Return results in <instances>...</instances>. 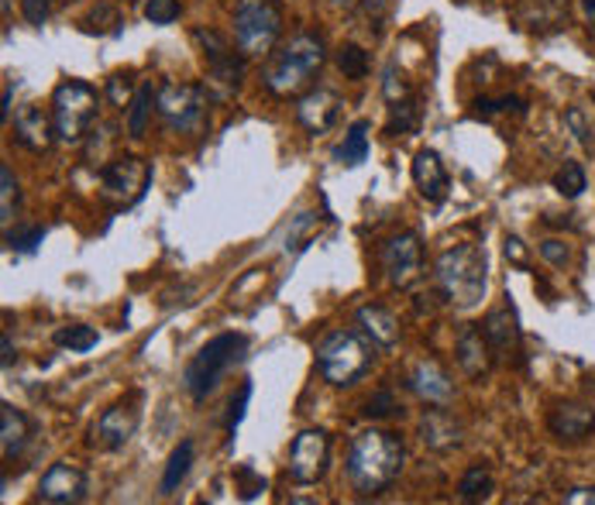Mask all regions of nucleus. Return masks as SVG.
Listing matches in <instances>:
<instances>
[{
	"label": "nucleus",
	"instance_id": "6e6d98bb",
	"mask_svg": "<svg viewBox=\"0 0 595 505\" xmlns=\"http://www.w3.org/2000/svg\"><path fill=\"white\" fill-rule=\"evenodd\" d=\"M592 406H595V399H592Z\"/></svg>",
	"mask_w": 595,
	"mask_h": 505
},
{
	"label": "nucleus",
	"instance_id": "6e6552de",
	"mask_svg": "<svg viewBox=\"0 0 595 505\" xmlns=\"http://www.w3.org/2000/svg\"><path fill=\"white\" fill-rule=\"evenodd\" d=\"M194 42L200 45V56L207 66V83H203L207 93L213 96V101H228V96H234L237 86H242L245 52L213 28H197Z\"/></svg>",
	"mask_w": 595,
	"mask_h": 505
},
{
	"label": "nucleus",
	"instance_id": "f8f14e48",
	"mask_svg": "<svg viewBox=\"0 0 595 505\" xmlns=\"http://www.w3.org/2000/svg\"><path fill=\"white\" fill-rule=\"evenodd\" d=\"M330 465V437L324 430H303L290 444V481L296 485H317V481L327 474Z\"/></svg>",
	"mask_w": 595,
	"mask_h": 505
},
{
	"label": "nucleus",
	"instance_id": "5701e85b",
	"mask_svg": "<svg viewBox=\"0 0 595 505\" xmlns=\"http://www.w3.org/2000/svg\"><path fill=\"white\" fill-rule=\"evenodd\" d=\"M32 437H35L32 420L21 413V409H14L11 402L0 406V450H4V461L8 465L18 461V457L28 450Z\"/></svg>",
	"mask_w": 595,
	"mask_h": 505
},
{
	"label": "nucleus",
	"instance_id": "f704fd0d",
	"mask_svg": "<svg viewBox=\"0 0 595 505\" xmlns=\"http://www.w3.org/2000/svg\"><path fill=\"white\" fill-rule=\"evenodd\" d=\"M114 141H117V134H114V125H101L97 131H90V144H86V162L97 168H101L110 162V152H114Z\"/></svg>",
	"mask_w": 595,
	"mask_h": 505
},
{
	"label": "nucleus",
	"instance_id": "aec40b11",
	"mask_svg": "<svg viewBox=\"0 0 595 505\" xmlns=\"http://www.w3.org/2000/svg\"><path fill=\"white\" fill-rule=\"evenodd\" d=\"M547 430L564 444H582L585 437H592V430H595V406L561 402L551 409V416H547Z\"/></svg>",
	"mask_w": 595,
	"mask_h": 505
},
{
	"label": "nucleus",
	"instance_id": "20e7f679",
	"mask_svg": "<svg viewBox=\"0 0 595 505\" xmlns=\"http://www.w3.org/2000/svg\"><path fill=\"white\" fill-rule=\"evenodd\" d=\"M434 282L438 293L458 309L475 306L486 296L489 282V258L479 245H455L447 248L434 265Z\"/></svg>",
	"mask_w": 595,
	"mask_h": 505
},
{
	"label": "nucleus",
	"instance_id": "473e14b6",
	"mask_svg": "<svg viewBox=\"0 0 595 505\" xmlns=\"http://www.w3.org/2000/svg\"><path fill=\"white\" fill-rule=\"evenodd\" d=\"M335 62H338V69L345 72L348 80H365L369 77V52H365L362 45H354V42L338 48Z\"/></svg>",
	"mask_w": 595,
	"mask_h": 505
},
{
	"label": "nucleus",
	"instance_id": "2eb2a0df",
	"mask_svg": "<svg viewBox=\"0 0 595 505\" xmlns=\"http://www.w3.org/2000/svg\"><path fill=\"white\" fill-rule=\"evenodd\" d=\"M407 389L427 406H447L451 399H455V381H451L447 368L434 357L413 361L410 372H407Z\"/></svg>",
	"mask_w": 595,
	"mask_h": 505
},
{
	"label": "nucleus",
	"instance_id": "5fc2aeb1",
	"mask_svg": "<svg viewBox=\"0 0 595 505\" xmlns=\"http://www.w3.org/2000/svg\"><path fill=\"white\" fill-rule=\"evenodd\" d=\"M338 4H351V0H338Z\"/></svg>",
	"mask_w": 595,
	"mask_h": 505
},
{
	"label": "nucleus",
	"instance_id": "ddd939ff",
	"mask_svg": "<svg viewBox=\"0 0 595 505\" xmlns=\"http://www.w3.org/2000/svg\"><path fill=\"white\" fill-rule=\"evenodd\" d=\"M141 423V409H138V399H125V402H114L107 406L101 420L93 423V447H101V450H121L131 437H135V430Z\"/></svg>",
	"mask_w": 595,
	"mask_h": 505
},
{
	"label": "nucleus",
	"instance_id": "dca6fc26",
	"mask_svg": "<svg viewBox=\"0 0 595 505\" xmlns=\"http://www.w3.org/2000/svg\"><path fill=\"white\" fill-rule=\"evenodd\" d=\"M513 21L516 28L530 35H555L568 24L564 0H513Z\"/></svg>",
	"mask_w": 595,
	"mask_h": 505
},
{
	"label": "nucleus",
	"instance_id": "f03ea898",
	"mask_svg": "<svg viewBox=\"0 0 595 505\" xmlns=\"http://www.w3.org/2000/svg\"><path fill=\"white\" fill-rule=\"evenodd\" d=\"M324 38L317 32H296L269 56L266 72H261V86L272 96H296L314 83V77L324 69Z\"/></svg>",
	"mask_w": 595,
	"mask_h": 505
},
{
	"label": "nucleus",
	"instance_id": "a19ab883",
	"mask_svg": "<svg viewBox=\"0 0 595 505\" xmlns=\"http://www.w3.org/2000/svg\"><path fill=\"white\" fill-rule=\"evenodd\" d=\"M383 93H386V101H389V104H393V101H402V96H410V86H407V80H402V72H399L396 59L383 69Z\"/></svg>",
	"mask_w": 595,
	"mask_h": 505
},
{
	"label": "nucleus",
	"instance_id": "a211bd4d",
	"mask_svg": "<svg viewBox=\"0 0 595 505\" xmlns=\"http://www.w3.org/2000/svg\"><path fill=\"white\" fill-rule=\"evenodd\" d=\"M482 333H486V341L499 357H513L520 354V344H523V330H520V317H516V309L510 303L503 306H495L486 313V320H482Z\"/></svg>",
	"mask_w": 595,
	"mask_h": 505
},
{
	"label": "nucleus",
	"instance_id": "6ab92c4d",
	"mask_svg": "<svg viewBox=\"0 0 595 505\" xmlns=\"http://www.w3.org/2000/svg\"><path fill=\"white\" fill-rule=\"evenodd\" d=\"M455 357L468 378H486L492 372V348L482 333V324H465L455 337Z\"/></svg>",
	"mask_w": 595,
	"mask_h": 505
},
{
	"label": "nucleus",
	"instance_id": "9d476101",
	"mask_svg": "<svg viewBox=\"0 0 595 505\" xmlns=\"http://www.w3.org/2000/svg\"><path fill=\"white\" fill-rule=\"evenodd\" d=\"M101 200L110 203L114 210L135 207L152 183V165L138 155H114L101 168Z\"/></svg>",
	"mask_w": 595,
	"mask_h": 505
},
{
	"label": "nucleus",
	"instance_id": "2f4dec72",
	"mask_svg": "<svg viewBox=\"0 0 595 505\" xmlns=\"http://www.w3.org/2000/svg\"><path fill=\"white\" fill-rule=\"evenodd\" d=\"M121 11H117V4H97L86 17H83V28L90 35H117L121 32Z\"/></svg>",
	"mask_w": 595,
	"mask_h": 505
},
{
	"label": "nucleus",
	"instance_id": "412c9836",
	"mask_svg": "<svg viewBox=\"0 0 595 505\" xmlns=\"http://www.w3.org/2000/svg\"><path fill=\"white\" fill-rule=\"evenodd\" d=\"M14 138L18 144H25L28 152H49L52 141H59L52 114H45L38 104H25L14 114Z\"/></svg>",
	"mask_w": 595,
	"mask_h": 505
},
{
	"label": "nucleus",
	"instance_id": "f257e3e1",
	"mask_svg": "<svg viewBox=\"0 0 595 505\" xmlns=\"http://www.w3.org/2000/svg\"><path fill=\"white\" fill-rule=\"evenodd\" d=\"M407 461V447L402 437L393 430H365L351 441L348 457H345V474L348 485L362 498L383 495L402 471Z\"/></svg>",
	"mask_w": 595,
	"mask_h": 505
},
{
	"label": "nucleus",
	"instance_id": "a18cd8bd",
	"mask_svg": "<svg viewBox=\"0 0 595 505\" xmlns=\"http://www.w3.org/2000/svg\"><path fill=\"white\" fill-rule=\"evenodd\" d=\"M564 125L575 131V138L582 141V144H592V125L585 120V114H582V107H571L568 114H564Z\"/></svg>",
	"mask_w": 595,
	"mask_h": 505
},
{
	"label": "nucleus",
	"instance_id": "3c124183",
	"mask_svg": "<svg viewBox=\"0 0 595 505\" xmlns=\"http://www.w3.org/2000/svg\"><path fill=\"white\" fill-rule=\"evenodd\" d=\"M0 351H4V357H0V365H4V372L14 365V361H18V354H14V348H11V333H4V337H0Z\"/></svg>",
	"mask_w": 595,
	"mask_h": 505
},
{
	"label": "nucleus",
	"instance_id": "09e8293b",
	"mask_svg": "<svg viewBox=\"0 0 595 505\" xmlns=\"http://www.w3.org/2000/svg\"><path fill=\"white\" fill-rule=\"evenodd\" d=\"M568 505H595V485H579V489H568L564 492Z\"/></svg>",
	"mask_w": 595,
	"mask_h": 505
},
{
	"label": "nucleus",
	"instance_id": "e433bc0d",
	"mask_svg": "<svg viewBox=\"0 0 595 505\" xmlns=\"http://www.w3.org/2000/svg\"><path fill=\"white\" fill-rule=\"evenodd\" d=\"M45 240V227H38V224H32V227H8L4 231V245L11 248V251H18V255H32V251H38V245Z\"/></svg>",
	"mask_w": 595,
	"mask_h": 505
},
{
	"label": "nucleus",
	"instance_id": "cd10ccee",
	"mask_svg": "<svg viewBox=\"0 0 595 505\" xmlns=\"http://www.w3.org/2000/svg\"><path fill=\"white\" fill-rule=\"evenodd\" d=\"M194 461H197V447H194V441H183V444L170 454V465H165V474H162V495H173V492L183 485V478L189 474Z\"/></svg>",
	"mask_w": 595,
	"mask_h": 505
},
{
	"label": "nucleus",
	"instance_id": "bb28decb",
	"mask_svg": "<svg viewBox=\"0 0 595 505\" xmlns=\"http://www.w3.org/2000/svg\"><path fill=\"white\" fill-rule=\"evenodd\" d=\"M369 131H372V125L362 117V120H354V125L345 131V141L335 149V158L341 162V165H348V168H354V165H362L365 158H369Z\"/></svg>",
	"mask_w": 595,
	"mask_h": 505
},
{
	"label": "nucleus",
	"instance_id": "de8ad7c7",
	"mask_svg": "<svg viewBox=\"0 0 595 505\" xmlns=\"http://www.w3.org/2000/svg\"><path fill=\"white\" fill-rule=\"evenodd\" d=\"M540 255H544L547 261H551V265H558V269H561V265H568V258H571V251H568L564 240H544V245H540Z\"/></svg>",
	"mask_w": 595,
	"mask_h": 505
},
{
	"label": "nucleus",
	"instance_id": "0eeeda50",
	"mask_svg": "<svg viewBox=\"0 0 595 505\" xmlns=\"http://www.w3.org/2000/svg\"><path fill=\"white\" fill-rule=\"evenodd\" d=\"M101 114V93L83 80H66L52 93V120L56 138L66 144H80L90 131L93 120Z\"/></svg>",
	"mask_w": 595,
	"mask_h": 505
},
{
	"label": "nucleus",
	"instance_id": "7c9ffc66",
	"mask_svg": "<svg viewBox=\"0 0 595 505\" xmlns=\"http://www.w3.org/2000/svg\"><path fill=\"white\" fill-rule=\"evenodd\" d=\"M18 207H21V189H18V179L11 173V165L4 162V165H0V224H4V231L11 227V221L18 216Z\"/></svg>",
	"mask_w": 595,
	"mask_h": 505
},
{
	"label": "nucleus",
	"instance_id": "603ef678",
	"mask_svg": "<svg viewBox=\"0 0 595 505\" xmlns=\"http://www.w3.org/2000/svg\"><path fill=\"white\" fill-rule=\"evenodd\" d=\"M575 8H579V14L588 28H595V0H575Z\"/></svg>",
	"mask_w": 595,
	"mask_h": 505
},
{
	"label": "nucleus",
	"instance_id": "c85d7f7f",
	"mask_svg": "<svg viewBox=\"0 0 595 505\" xmlns=\"http://www.w3.org/2000/svg\"><path fill=\"white\" fill-rule=\"evenodd\" d=\"M417 128H420V104L413 101V96L393 101L389 104V125H386V131L393 138H399V134H413Z\"/></svg>",
	"mask_w": 595,
	"mask_h": 505
},
{
	"label": "nucleus",
	"instance_id": "1a4fd4ad",
	"mask_svg": "<svg viewBox=\"0 0 595 505\" xmlns=\"http://www.w3.org/2000/svg\"><path fill=\"white\" fill-rule=\"evenodd\" d=\"M207 86L197 83H165L159 90V117L173 134L197 138L207 125Z\"/></svg>",
	"mask_w": 595,
	"mask_h": 505
},
{
	"label": "nucleus",
	"instance_id": "39448f33",
	"mask_svg": "<svg viewBox=\"0 0 595 505\" xmlns=\"http://www.w3.org/2000/svg\"><path fill=\"white\" fill-rule=\"evenodd\" d=\"M245 354H248L245 333H218L213 341H207L183 372V389L189 392V399L203 402L234 365H242Z\"/></svg>",
	"mask_w": 595,
	"mask_h": 505
},
{
	"label": "nucleus",
	"instance_id": "72a5a7b5",
	"mask_svg": "<svg viewBox=\"0 0 595 505\" xmlns=\"http://www.w3.org/2000/svg\"><path fill=\"white\" fill-rule=\"evenodd\" d=\"M523 110H527V104L520 101V96L513 93H503V96H479L475 101V114L479 117H520Z\"/></svg>",
	"mask_w": 595,
	"mask_h": 505
},
{
	"label": "nucleus",
	"instance_id": "4be33fe9",
	"mask_svg": "<svg viewBox=\"0 0 595 505\" xmlns=\"http://www.w3.org/2000/svg\"><path fill=\"white\" fill-rule=\"evenodd\" d=\"M420 441L438 454H447V450L462 447L465 430L444 406H434V409H427L423 420H420Z\"/></svg>",
	"mask_w": 595,
	"mask_h": 505
},
{
	"label": "nucleus",
	"instance_id": "ea45409f",
	"mask_svg": "<svg viewBox=\"0 0 595 505\" xmlns=\"http://www.w3.org/2000/svg\"><path fill=\"white\" fill-rule=\"evenodd\" d=\"M248 402H252V381H242V389H237V392L231 396V402H228V416H224L228 433H234V430H237V423L245 420Z\"/></svg>",
	"mask_w": 595,
	"mask_h": 505
},
{
	"label": "nucleus",
	"instance_id": "4c0bfd02",
	"mask_svg": "<svg viewBox=\"0 0 595 505\" xmlns=\"http://www.w3.org/2000/svg\"><path fill=\"white\" fill-rule=\"evenodd\" d=\"M56 344L83 354V351H90V348H97V330H93V327H83V324L62 327V330H56Z\"/></svg>",
	"mask_w": 595,
	"mask_h": 505
},
{
	"label": "nucleus",
	"instance_id": "49530a36",
	"mask_svg": "<svg viewBox=\"0 0 595 505\" xmlns=\"http://www.w3.org/2000/svg\"><path fill=\"white\" fill-rule=\"evenodd\" d=\"M49 8H52V0H21V14H25L28 24H45Z\"/></svg>",
	"mask_w": 595,
	"mask_h": 505
},
{
	"label": "nucleus",
	"instance_id": "c756f323",
	"mask_svg": "<svg viewBox=\"0 0 595 505\" xmlns=\"http://www.w3.org/2000/svg\"><path fill=\"white\" fill-rule=\"evenodd\" d=\"M492 492V471L486 465H471L458 481V498L462 502H482Z\"/></svg>",
	"mask_w": 595,
	"mask_h": 505
},
{
	"label": "nucleus",
	"instance_id": "9b49d317",
	"mask_svg": "<svg viewBox=\"0 0 595 505\" xmlns=\"http://www.w3.org/2000/svg\"><path fill=\"white\" fill-rule=\"evenodd\" d=\"M378 265H383L386 282L393 289H410L423 275V245L413 231H402L386 237L378 245Z\"/></svg>",
	"mask_w": 595,
	"mask_h": 505
},
{
	"label": "nucleus",
	"instance_id": "f3484780",
	"mask_svg": "<svg viewBox=\"0 0 595 505\" xmlns=\"http://www.w3.org/2000/svg\"><path fill=\"white\" fill-rule=\"evenodd\" d=\"M341 117V96L335 90H311L296 101V120L303 131L327 134Z\"/></svg>",
	"mask_w": 595,
	"mask_h": 505
},
{
	"label": "nucleus",
	"instance_id": "423d86ee",
	"mask_svg": "<svg viewBox=\"0 0 595 505\" xmlns=\"http://www.w3.org/2000/svg\"><path fill=\"white\" fill-rule=\"evenodd\" d=\"M231 24L234 45L242 48L245 59H266L276 52L282 35V4L279 0H237Z\"/></svg>",
	"mask_w": 595,
	"mask_h": 505
},
{
	"label": "nucleus",
	"instance_id": "393cba45",
	"mask_svg": "<svg viewBox=\"0 0 595 505\" xmlns=\"http://www.w3.org/2000/svg\"><path fill=\"white\" fill-rule=\"evenodd\" d=\"M354 320H359V327L369 333V341H372L375 348L389 351V348L399 344V320L393 317V313H389L386 306L369 303V306H362L359 313H354Z\"/></svg>",
	"mask_w": 595,
	"mask_h": 505
},
{
	"label": "nucleus",
	"instance_id": "c9c22d12",
	"mask_svg": "<svg viewBox=\"0 0 595 505\" xmlns=\"http://www.w3.org/2000/svg\"><path fill=\"white\" fill-rule=\"evenodd\" d=\"M555 189L561 192V197H568V200H575V197H582V189L588 186V179H585V168L579 165V162H564L558 173H555Z\"/></svg>",
	"mask_w": 595,
	"mask_h": 505
},
{
	"label": "nucleus",
	"instance_id": "864d4df0",
	"mask_svg": "<svg viewBox=\"0 0 595 505\" xmlns=\"http://www.w3.org/2000/svg\"><path fill=\"white\" fill-rule=\"evenodd\" d=\"M11 117V83L4 86V107H0V120H8Z\"/></svg>",
	"mask_w": 595,
	"mask_h": 505
},
{
	"label": "nucleus",
	"instance_id": "c03bdc74",
	"mask_svg": "<svg viewBox=\"0 0 595 505\" xmlns=\"http://www.w3.org/2000/svg\"><path fill=\"white\" fill-rule=\"evenodd\" d=\"M237 485H242V498H255L258 492H266V478H255V471L245 465V468H237Z\"/></svg>",
	"mask_w": 595,
	"mask_h": 505
},
{
	"label": "nucleus",
	"instance_id": "79ce46f5",
	"mask_svg": "<svg viewBox=\"0 0 595 505\" xmlns=\"http://www.w3.org/2000/svg\"><path fill=\"white\" fill-rule=\"evenodd\" d=\"M107 96H110V104H114V107L128 110L131 96H135V90H131V77H128V72H114V77L107 80Z\"/></svg>",
	"mask_w": 595,
	"mask_h": 505
},
{
	"label": "nucleus",
	"instance_id": "7ed1b4c3",
	"mask_svg": "<svg viewBox=\"0 0 595 505\" xmlns=\"http://www.w3.org/2000/svg\"><path fill=\"white\" fill-rule=\"evenodd\" d=\"M375 361V344L369 341L365 330L338 327L327 330L317 344V372L327 385L335 389H351L354 381H362Z\"/></svg>",
	"mask_w": 595,
	"mask_h": 505
},
{
	"label": "nucleus",
	"instance_id": "4468645a",
	"mask_svg": "<svg viewBox=\"0 0 595 505\" xmlns=\"http://www.w3.org/2000/svg\"><path fill=\"white\" fill-rule=\"evenodd\" d=\"M86 492H90L86 471L66 461L52 465L38 478V502H49V505H77L86 498Z\"/></svg>",
	"mask_w": 595,
	"mask_h": 505
},
{
	"label": "nucleus",
	"instance_id": "58836bf2",
	"mask_svg": "<svg viewBox=\"0 0 595 505\" xmlns=\"http://www.w3.org/2000/svg\"><path fill=\"white\" fill-rule=\"evenodd\" d=\"M362 413H365L369 420H386V416L399 413V402H396L393 389H378V392H372V399L365 402Z\"/></svg>",
	"mask_w": 595,
	"mask_h": 505
},
{
	"label": "nucleus",
	"instance_id": "8fccbe9b",
	"mask_svg": "<svg viewBox=\"0 0 595 505\" xmlns=\"http://www.w3.org/2000/svg\"><path fill=\"white\" fill-rule=\"evenodd\" d=\"M506 258L520 265V269H527V248H523L520 237H506Z\"/></svg>",
	"mask_w": 595,
	"mask_h": 505
},
{
	"label": "nucleus",
	"instance_id": "a878e982",
	"mask_svg": "<svg viewBox=\"0 0 595 505\" xmlns=\"http://www.w3.org/2000/svg\"><path fill=\"white\" fill-rule=\"evenodd\" d=\"M152 110H159V93H155L152 83H141V86L135 90V96H131L128 110H125V128H128V134H131L135 141L145 138V128H149Z\"/></svg>",
	"mask_w": 595,
	"mask_h": 505
},
{
	"label": "nucleus",
	"instance_id": "b1692460",
	"mask_svg": "<svg viewBox=\"0 0 595 505\" xmlns=\"http://www.w3.org/2000/svg\"><path fill=\"white\" fill-rule=\"evenodd\" d=\"M413 183L420 189V197L431 200V203H441L447 197L451 179H447V168H444L438 152H431V149L417 152V158H413Z\"/></svg>",
	"mask_w": 595,
	"mask_h": 505
},
{
	"label": "nucleus",
	"instance_id": "37998d69",
	"mask_svg": "<svg viewBox=\"0 0 595 505\" xmlns=\"http://www.w3.org/2000/svg\"><path fill=\"white\" fill-rule=\"evenodd\" d=\"M183 14L179 0H145V17L152 24H173Z\"/></svg>",
	"mask_w": 595,
	"mask_h": 505
}]
</instances>
